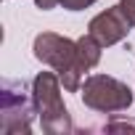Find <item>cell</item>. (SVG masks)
<instances>
[{
    "instance_id": "obj_7",
    "label": "cell",
    "mask_w": 135,
    "mask_h": 135,
    "mask_svg": "<svg viewBox=\"0 0 135 135\" xmlns=\"http://www.w3.org/2000/svg\"><path fill=\"white\" fill-rule=\"evenodd\" d=\"M95 0H61V6L66 11H82V8H90Z\"/></svg>"
},
{
    "instance_id": "obj_5",
    "label": "cell",
    "mask_w": 135,
    "mask_h": 135,
    "mask_svg": "<svg viewBox=\"0 0 135 135\" xmlns=\"http://www.w3.org/2000/svg\"><path fill=\"white\" fill-rule=\"evenodd\" d=\"M130 21H127V16L122 13V8H119V3L114 6V8H106L103 13H98L93 21H90V35L106 48V45H114V42H119V40H124L127 37V32H130Z\"/></svg>"
},
{
    "instance_id": "obj_9",
    "label": "cell",
    "mask_w": 135,
    "mask_h": 135,
    "mask_svg": "<svg viewBox=\"0 0 135 135\" xmlns=\"http://www.w3.org/2000/svg\"><path fill=\"white\" fill-rule=\"evenodd\" d=\"M35 3H37V8H42V11H50V8L61 6V0H35Z\"/></svg>"
},
{
    "instance_id": "obj_2",
    "label": "cell",
    "mask_w": 135,
    "mask_h": 135,
    "mask_svg": "<svg viewBox=\"0 0 135 135\" xmlns=\"http://www.w3.org/2000/svg\"><path fill=\"white\" fill-rule=\"evenodd\" d=\"M32 101L42 119V130L50 135L72 132V119L61 101V77L56 72H40L32 82Z\"/></svg>"
},
{
    "instance_id": "obj_8",
    "label": "cell",
    "mask_w": 135,
    "mask_h": 135,
    "mask_svg": "<svg viewBox=\"0 0 135 135\" xmlns=\"http://www.w3.org/2000/svg\"><path fill=\"white\" fill-rule=\"evenodd\" d=\"M119 8H122V13L127 16V21L135 27V0H119Z\"/></svg>"
},
{
    "instance_id": "obj_1",
    "label": "cell",
    "mask_w": 135,
    "mask_h": 135,
    "mask_svg": "<svg viewBox=\"0 0 135 135\" xmlns=\"http://www.w3.org/2000/svg\"><path fill=\"white\" fill-rule=\"evenodd\" d=\"M35 58L48 64V66H53V72L61 77V85L69 93L82 88V74L88 69L80 61L77 40L61 37L56 32H42V35L35 37Z\"/></svg>"
},
{
    "instance_id": "obj_4",
    "label": "cell",
    "mask_w": 135,
    "mask_h": 135,
    "mask_svg": "<svg viewBox=\"0 0 135 135\" xmlns=\"http://www.w3.org/2000/svg\"><path fill=\"white\" fill-rule=\"evenodd\" d=\"M0 130L6 135H16V132H29L32 130V106L24 95V90L19 88L16 93L11 90V82H6L3 88V103H0Z\"/></svg>"
},
{
    "instance_id": "obj_6",
    "label": "cell",
    "mask_w": 135,
    "mask_h": 135,
    "mask_svg": "<svg viewBox=\"0 0 135 135\" xmlns=\"http://www.w3.org/2000/svg\"><path fill=\"white\" fill-rule=\"evenodd\" d=\"M101 48H103V45H101L90 32L77 40V53H80V61H82L85 69H93V66L101 61Z\"/></svg>"
},
{
    "instance_id": "obj_3",
    "label": "cell",
    "mask_w": 135,
    "mask_h": 135,
    "mask_svg": "<svg viewBox=\"0 0 135 135\" xmlns=\"http://www.w3.org/2000/svg\"><path fill=\"white\" fill-rule=\"evenodd\" d=\"M80 90H82V103L101 114L124 111L132 103V90L109 74H90Z\"/></svg>"
}]
</instances>
